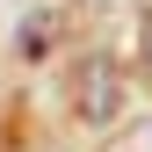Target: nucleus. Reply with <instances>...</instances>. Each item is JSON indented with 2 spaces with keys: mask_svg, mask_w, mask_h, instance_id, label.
I'll return each instance as SVG.
<instances>
[{
  "mask_svg": "<svg viewBox=\"0 0 152 152\" xmlns=\"http://www.w3.org/2000/svg\"><path fill=\"white\" fill-rule=\"evenodd\" d=\"M87 116L94 123L116 116V65H102V58H87Z\"/></svg>",
  "mask_w": 152,
  "mask_h": 152,
  "instance_id": "obj_1",
  "label": "nucleus"
},
{
  "mask_svg": "<svg viewBox=\"0 0 152 152\" xmlns=\"http://www.w3.org/2000/svg\"><path fill=\"white\" fill-rule=\"evenodd\" d=\"M145 65H152V15H145Z\"/></svg>",
  "mask_w": 152,
  "mask_h": 152,
  "instance_id": "obj_2",
  "label": "nucleus"
}]
</instances>
